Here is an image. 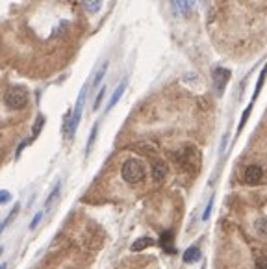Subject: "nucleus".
Segmentation results:
<instances>
[{
  "label": "nucleus",
  "instance_id": "nucleus-1",
  "mask_svg": "<svg viewBox=\"0 0 267 269\" xmlns=\"http://www.w3.org/2000/svg\"><path fill=\"white\" fill-rule=\"evenodd\" d=\"M121 175H123V178L128 184H137V182H143L147 171H145L143 162H139L135 158H130V160H126L123 164Z\"/></svg>",
  "mask_w": 267,
  "mask_h": 269
},
{
  "label": "nucleus",
  "instance_id": "nucleus-2",
  "mask_svg": "<svg viewBox=\"0 0 267 269\" xmlns=\"http://www.w3.org/2000/svg\"><path fill=\"white\" fill-rule=\"evenodd\" d=\"M4 102L10 110H22L28 104V93L22 85H13L8 89V93L4 97Z\"/></svg>",
  "mask_w": 267,
  "mask_h": 269
},
{
  "label": "nucleus",
  "instance_id": "nucleus-3",
  "mask_svg": "<svg viewBox=\"0 0 267 269\" xmlns=\"http://www.w3.org/2000/svg\"><path fill=\"white\" fill-rule=\"evenodd\" d=\"M85 97H87V85L82 87V91L78 95V101H76V106H74V110L71 112V123H69V130L65 134V137H69V139L74 135V130L78 128V123L82 119V110H83V104H85Z\"/></svg>",
  "mask_w": 267,
  "mask_h": 269
},
{
  "label": "nucleus",
  "instance_id": "nucleus-4",
  "mask_svg": "<svg viewBox=\"0 0 267 269\" xmlns=\"http://www.w3.org/2000/svg\"><path fill=\"white\" fill-rule=\"evenodd\" d=\"M247 184H250V186H256L262 182V178H264V171H262V167L260 166H249L245 169V175H243Z\"/></svg>",
  "mask_w": 267,
  "mask_h": 269
},
{
  "label": "nucleus",
  "instance_id": "nucleus-5",
  "mask_svg": "<svg viewBox=\"0 0 267 269\" xmlns=\"http://www.w3.org/2000/svg\"><path fill=\"white\" fill-rule=\"evenodd\" d=\"M214 84H216V89L217 93H223V89H225L226 82H228V78H230V71L228 69H223V67H217L214 69Z\"/></svg>",
  "mask_w": 267,
  "mask_h": 269
},
{
  "label": "nucleus",
  "instance_id": "nucleus-6",
  "mask_svg": "<svg viewBox=\"0 0 267 269\" xmlns=\"http://www.w3.org/2000/svg\"><path fill=\"white\" fill-rule=\"evenodd\" d=\"M165 176H167V166L162 160H154L152 162V178L156 182H162Z\"/></svg>",
  "mask_w": 267,
  "mask_h": 269
},
{
  "label": "nucleus",
  "instance_id": "nucleus-7",
  "mask_svg": "<svg viewBox=\"0 0 267 269\" xmlns=\"http://www.w3.org/2000/svg\"><path fill=\"white\" fill-rule=\"evenodd\" d=\"M171 2H173V6H175L176 13L184 15V17L189 15V11H191V4H189V0H171Z\"/></svg>",
  "mask_w": 267,
  "mask_h": 269
},
{
  "label": "nucleus",
  "instance_id": "nucleus-8",
  "mask_svg": "<svg viewBox=\"0 0 267 269\" xmlns=\"http://www.w3.org/2000/svg\"><path fill=\"white\" fill-rule=\"evenodd\" d=\"M124 89H126V80H123V82H121V84H119V85H117V89L113 91L112 99H110V102H108V110H112L113 106H115V104L119 102V99L123 97Z\"/></svg>",
  "mask_w": 267,
  "mask_h": 269
},
{
  "label": "nucleus",
  "instance_id": "nucleus-9",
  "mask_svg": "<svg viewBox=\"0 0 267 269\" xmlns=\"http://www.w3.org/2000/svg\"><path fill=\"white\" fill-rule=\"evenodd\" d=\"M266 76H267V63L262 67V71H260V76H258V82H256V89H254V95H252V101H250V102H254L258 99V95H260L262 87H264V82H266Z\"/></svg>",
  "mask_w": 267,
  "mask_h": 269
},
{
  "label": "nucleus",
  "instance_id": "nucleus-10",
  "mask_svg": "<svg viewBox=\"0 0 267 269\" xmlns=\"http://www.w3.org/2000/svg\"><path fill=\"white\" fill-rule=\"evenodd\" d=\"M152 243H154V239L152 238H139L132 243V251L134 252H139V251H143V249L150 247Z\"/></svg>",
  "mask_w": 267,
  "mask_h": 269
},
{
  "label": "nucleus",
  "instance_id": "nucleus-11",
  "mask_svg": "<svg viewBox=\"0 0 267 269\" xmlns=\"http://www.w3.org/2000/svg\"><path fill=\"white\" fill-rule=\"evenodd\" d=\"M199 258H200V251H199V247H189L184 252V262H187V264H193V262H197Z\"/></svg>",
  "mask_w": 267,
  "mask_h": 269
},
{
  "label": "nucleus",
  "instance_id": "nucleus-12",
  "mask_svg": "<svg viewBox=\"0 0 267 269\" xmlns=\"http://www.w3.org/2000/svg\"><path fill=\"white\" fill-rule=\"evenodd\" d=\"M106 71H108V62H104L100 67H99V71L95 73V76H93V89L99 85V84L102 82V78H104V74H106Z\"/></svg>",
  "mask_w": 267,
  "mask_h": 269
},
{
  "label": "nucleus",
  "instance_id": "nucleus-13",
  "mask_svg": "<svg viewBox=\"0 0 267 269\" xmlns=\"http://www.w3.org/2000/svg\"><path fill=\"white\" fill-rule=\"evenodd\" d=\"M83 6H85V10L89 11V13H97L102 8V0H85Z\"/></svg>",
  "mask_w": 267,
  "mask_h": 269
},
{
  "label": "nucleus",
  "instance_id": "nucleus-14",
  "mask_svg": "<svg viewBox=\"0 0 267 269\" xmlns=\"http://www.w3.org/2000/svg\"><path fill=\"white\" fill-rule=\"evenodd\" d=\"M160 241H162V247H164L165 251L175 252V249H173V245H171V243H173V234H171V232H165Z\"/></svg>",
  "mask_w": 267,
  "mask_h": 269
},
{
  "label": "nucleus",
  "instance_id": "nucleus-15",
  "mask_svg": "<svg viewBox=\"0 0 267 269\" xmlns=\"http://www.w3.org/2000/svg\"><path fill=\"white\" fill-rule=\"evenodd\" d=\"M252 104H254V102H250V104H249V106L245 108V112H243V115H241V121H239V126H237V132H241V130H243V126H245L247 119H249V115H250V112H252Z\"/></svg>",
  "mask_w": 267,
  "mask_h": 269
},
{
  "label": "nucleus",
  "instance_id": "nucleus-16",
  "mask_svg": "<svg viewBox=\"0 0 267 269\" xmlns=\"http://www.w3.org/2000/svg\"><path fill=\"white\" fill-rule=\"evenodd\" d=\"M19 208H21V206H19V204H15V206L11 208V212H10V214H8V218L4 219V223H2V225H0V227H2V228H6V227H8V225H10L11 221H13V219H15V216H17V214H19Z\"/></svg>",
  "mask_w": 267,
  "mask_h": 269
},
{
  "label": "nucleus",
  "instance_id": "nucleus-17",
  "mask_svg": "<svg viewBox=\"0 0 267 269\" xmlns=\"http://www.w3.org/2000/svg\"><path fill=\"white\" fill-rule=\"evenodd\" d=\"M97 132H99V124H95L91 130V134H89V139H87V147H85V152L89 154V151H91L93 143H95V139H97Z\"/></svg>",
  "mask_w": 267,
  "mask_h": 269
},
{
  "label": "nucleus",
  "instance_id": "nucleus-18",
  "mask_svg": "<svg viewBox=\"0 0 267 269\" xmlns=\"http://www.w3.org/2000/svg\"><path fill=\"white\" fill-rule=\"evenodd\" d=\"M104 93H106V87H102L99 95H97V99H95V102H93V110H99L100 108V104H102V99H104Z\"/></svg>",
  "mask_w": 267,
  "mask_h": 269
},
{
  "label": "nucleus",
  "instance_id": "nucleus-19",
  "mask_svg": "<svg viewBox=\"0 0 267 269\" xmlns=\"http://www.w3.org/2000/svg\"><path fill=\"white\" fill-rule=\"evenodd\" d=\"M43 123H45V117L39 115V117H37V121H35V126H33V137H37V135H39V132H41V128H43Z\"/></svg>",
  "mask_w": 267,
  "mask_h": 269
},
{
  "label": "nucleus",
  "instance_id": "nucleus-20",
  "mask_svg": "<svg viewBox=\"0 0 267 269\" xmlns=\"http://www.w3.org/2000/svg\"><path fill=\"white\" fill-rule=\"evenodd\" d=\"M58 193H60V184H56V187L52 189V193L49 195V199H47V208H49V206L52 204V202H54V199L58 197Z\"/></svg>",
  "mask_w": 267,
  "mask_h": 269
},
{
  "label": "nucleus",
  "instance_id": "nucleus-21",
  "mask_svg": "<svg viewBox=\"0 0 267 269\" xmlns=\"http://www.w3.org/2000/svg\"><path fill=\"white\" fill-rule=\"evenodd\" d=\"M256 269H267V256H258Z\"/></svg>",
  "mask_w": 267,
  "mask_h": 269
},
{
  "label": "nucleus",
  "instance_id": "nucleus-22",
  "mask_svg": "<svg viewBox=\"0 0 267 269\" xmlns=\"http://www.w3.org/2000/svg\"><path fill=\"white\" fill-rule=\"evenodd\" d=\"M41 218H43V212H37V214H35V218L32 219V223H30V228H32V230L37 227V225H39V221H41Z\"/></svg>",
  "mask_w": 267,
  "mask_h": 269
},
{
  "label": "nucleus",
  "instance_id": "nucleus-23",
  "mask_svg": "<svg viewBox=\"0 0 267 269\" xmlns=\"http://www.w3.org/2000/svg\"><path fill=\"white\" fill-rule=\"evenodd\" d=\"M10 199H11V193H10V191H4V189L0 191V204H4V202H8Z\"/></svg>",
  "mask_w": 267,
  "mask_h": 269
},
{
  "label": "nucleus",
  "instance_id": "nucleus-24",
  "mask_svg": "<svg viewBox=\"0 0 267 269\" xmlns=\"http://www.w3.org/2000/svg\"><path fill=\"white\" fill-rule=\"evenodd\" d=\"M212 206H214V199H210V202H208V206H206V210H204V216H202L204 221L210 218V214H212Z\"/></svg>",
  "mask_w": 267,
  "mask_h": 269
},
{
  "label": "nucleus",
  "instance_id": "nucleus-25",
  "mask_svg": "<svg viewBox=\"0 0 267 269\" xmlns=\"http://www.w3.org/2000/svg\"><path fill=\"white\" fill-rule=\"evenodd\" d=\"M8 268V266H6V262H4V264H0V269H6Z\"/></svg>",
  "mask_w": 267,
  "mask_h": 269
},
{
  "label": "nucleus",
  "instance_id": "nucleus-26",
  "mask_svg": "<svg viewBox=\"0 0 267 269\" xmlns=\"http://www.w3.org/2000/svg\"><path fill=\"white\" fill-rule=\"evenodd\" d=\"M2 230H4V228H2V227H0V234H2Z\"/></svg>",
  "mask_w": 267,
  "mask_h": 269
},
{
  "label": "nucleus",
  "instance_id": "nucleus-27",
  "mask_svg": "<svg viewBox=\"0 0 267 269\" xmlns=\"http://www.w3.org/2000/svg\"><path fill=\"white\" fill-rule=\"evenodd\" d=\"M0 254H2V249H0Z\"/></svg>",
  "mask_w": 267,
  "mask_h": 269
}]
</instances>
